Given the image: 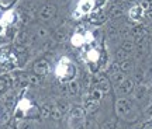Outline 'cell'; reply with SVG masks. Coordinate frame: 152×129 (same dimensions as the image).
Listing matches in <instances>:
<instances>
[{"label": "cell", "instance_id": "obj_27", "mask_svg": "<svg viewBox=\"0 0 152 129\" xmlns=\"http://www.w3.org/2000/svg\"><path fill=\"white\" fill-rule=\"evenodd\" d=\"M37 35H38L39 38H45L47 35H48V30H45V28H38Z\"/></svg>", "mask_w": 152, "mask_h": 129}, {"label": "cell", "instance_id": "obj_22", "mask_svg": "<svg viewBox=\"0 0 152 129\" xmlns=\"http://www.w3.org/2000/svg\"><path fill=\"white\" fill-rule=\"evenodd\" d=\"M89 96L92 97L93 100H97V101H100V98H102V96H103V94H102V91L99 90L97 87H94L92 91H90V94H89Z\"/></svg>", "mask_w": 152, "mask_h": 129}, {"label": "cell", "instance_id": "obj_28", "mask_svg": "<svg viewBox=\"0 0 152 129\" xmlns=\"http://www.w3.org/2000/svg\"><path fill=\"white\" fill-rule=\"evenodd\" d=\"M106 80V76L102 75V73H99V75L94 76V83L97 84V83H100V81H104Z\"/></svg>", "mask_w": 152, "mask_h": 129}, {"label": "cell", "instance_id": "obj_32", "mask_svg": "<svg viewBox=\"0 0 152 129\" xmlns=\"http://www.w3.org/2000/svg\"><path fill=\"white\" fill-rule=\"evenodd\" d=\"M76 129H86V128H85V124H79L76 126Z\"/></svg>", "mask_w": 152, "mask_h": 129}, {"label": "cell", "instance_id": "obj_30", "mask_svg": "<svg viewBox=\"0 0 152 129\" xmlns=\"http://www.w3.org/2000/svg\"><path fill=\"white\" fill-rule=\"evenodd\" d=\"M142 77H144V72H142V70H138V72H137V75H135V80L141 81Z\"/></svg>", "mask_w": 152, "mask_h": 129}, {"label": "cell", "instance_id": "obj_24", "mask_svg": "<svg viewBox=\"0 0 152 129\" xmlns=\"http://www.w3.org/2000/svg\"><path fill=\"white\" fill-rule=\"evenodd\" d=\"M103 129H117V124H115V121H114V119L107 121V122L103 125Z\"/></svg>", "mask_w": 152, "mask_h": 129}, {"label": "cell", "instance_id": "obj_6", "mask_svg": "<svg viewBox=\"0 0 152 129\" xmlns=\"http://www.w3.org/2000/svg\"><path fill=\"white\" fill-rule=\"evenodd\" d=\"M99 108V101L97 100H93L90 96H87L85 98V111L86 112H93Z\"/></svg>", "mask_w": 152, "mask_h": 129}, {"label": "cell", "instance_id": "obj_15", "mask_svg": "<svg viewBox=\"0 0 152 129\" xmlns=\"http://www.w3.org/2000/svg\"><path fill=\"white\" fill-rule=\"evenodd\" d=\"M109 16L111 17V18H117V17H121V16H123V9H121V7H118L117 4H114L113 7L110 9Z\"/></svg>", "mask_w": 152, "mask_h": 129}, {"label": "cell", "instance_id": "obj_20", "mask_svg": "<svg viewBox=\"0 0 152 129\" xmlns=\"http://www.w3.org/2000/svg\"><path fill=\"white\" fill-rule=\"evenodd\" d=\"M134 46H135L134 41H130V39H125L124 42H123V45H121V48L124 49V51H127L128 54H130L131 51H134Z\"/></svg>", "mask_w": 152, "mask_h": 129}, {"label": "cell", "instance_id": "obj_4", "mask_svg": "<svg viewBox=\"0 0 152 129\" xmlns=\"http://www.w3.org/2000/svg\"><path fill=\"white\" fill-rule=\"evenodd\" d=\"M33 69H34V73H35V75L44 76V75H47V73L49 72V63L45 59H39V60H37V62L34 63Z\"/></svg>", "mask_w": 152, "mask_h": 129}, {"label": "cell", "instance_id": "obj_12", "mask_svg": "<svg viewBox=\"0 0 152 129\" xmlns=\"http://www.w3.org/2000/svg\"><path fill=\"white\" fill-rule=\"evenodd\" d=\"M79 83L76 80H72L69 84H68V94L69 96H77L79 94Z\"/></svg>", "mask_w": 152, "mask_h": 129}, {"label": "cell", "instance_id": "obj_31", "mask_svg": "<svg viewBox=\"0 0 152 129\" xmlns=\"http://www.w3.org/2000/svg\"><path fill=\"white\" fill-rule=\"evenodd\" d=\"M6 87H7V84H6V81L3 80V79H0V91H3V90H6Z\"/></svg>", "mask_w": 152, "mask_h": 129}, {"label": "cell", "instance_id": "obj_34", "mask_svg": "<svg viewBox=\"0 0 152 129\" xmlns=\"http://www.w3.org/2000/svg\"><path fill=\"white\" fill-rule=\"evenodd\" d=\"M144 129H152V124H148L144 126Z\"/></svg>", "mask_w": 152, "mask_h": 129}, {"label": "cell", "instance_id": "obj_8", "mask_svg": "<svg viewBox=\"0 0 152 129\" xmlns=\"http://www.w3.org/2000/svg\"><path fill=\"white\" fill-rule=\"evenodd\" d=\"M118 69L121 73H130V72H132V69H134V63H132L131 60L125 59V60H123V62H120Z\"/></svg>", "mask_w": 152, "mask_h": 129}, {"label": "cell", "instance_id": "obj_33", "mask_svg": "<svg viewBox=\"0 0 152 129\" xmlns=\"http://www.w3.org/2000/svg\"><path fill=\"white\" fill-rule=\"evenodd\" d=\"M147 16L149 17V18H152V9H149V10H148V13H147Z\"/></svg>", "mask_w": 152, "mask_h": 129}, {"label": "cell", "instance_id": "obj_9", "mask_svg": "<svg viewBox=\"0 0 152 129\" xmlns=\"http://www.w3.org/2000/svg\"><path fill=\"white\" fill-rule=\"evenodd\" d=\"M90 20H92L94 24H103L106 20H107V16L102 13V11H96V13H93L92 16H90Z\"/></svg>", "mask_w": 152, "mask_h": 129}, {"label": "cell", "instance_id": "obj_17", "mask_svg": "<svg viewBox=\"0 0 152 129\" xmlns=\"http://www.w3.org/2000/svg\"><path fill=\"white\" fill-rule=\"evenodd\" d=\"M102 91V94H106V93H109L110 91V83L107 80H104V81H100V83H97V86H96Z\"/></svg>", "mask_w": 152, "mask_h": 129}, {"label": "cell", "instance_id": "obj_35", "mask_svg": "<svg viewBox=\"0 0 152 129\" xmlns=\"http://www.w3.org/2000/svg\"><path fill=\"white\" fill-rule=\"evenodd\" d=\"M0 30H1V27H0Z\"/></svg>", "mask_w": 152, "mask_h": 129}, {"label": "cell", "instance_id": "obj_7", "mask_svg": "<svg viewBox=\"0 0 152 129\" xmlns=\"http://www.w3.org/2000/svg\"><path fill=\"white\" fill-rule=\"evenodd\" d=\"M30 42V34L27 31H20L16 35V45H23L26 46Z\"/></svg>", "mask_w": 152, "mask_h": 129}, {"label": "cell", "instance_id": "obj_10", "mask_svg": "<svg viewBox=\"0 0 152 129\" xmlns=\"http://www.w3.org/2000/svg\"><path fill=\"white\" fill-rule=\"evenodd\" d=\"M54 38H55L56 42H64L66 38H68V31H66L65 28H58L56 32H55Z\"/></svg>", "mask_w": 152, "mask_h": 129}, {"label": "cell", "instance_id": "obj_1", "mask_svg": "<svg viewBox=\"0 0 152 129\" xmlns=\"http://www.w3.org/2000/svg\"><path fill=\"white\" fill-rule=\"evenodd\" d=\"M55 14H56V7L52 4H44L42 7L39 9V11H38L39 18L44 20V21H48L51 18H54Z\"/></svg>", "mask_w": 152, "mask_h": 129}, {"label": "cell", "instance_id": "obj_26", "mask_svg": "<svg viewBox=\"0 0 152 129\" xmlns=\"http://www.w3.org/2000/svg\"><path fill=\"white\" fill-rule=\"evenodd\" d=\"M85 128L86 129H96V124H94V121H92V119L85 121Z\"/></svg>", "mask_w": 152, "mask_h": 129}, {"label": "cell", "instance_id": "obj_5", "mask_svg": "<svg viewBox=\"0 0 152 129\" xmlns=\"http://www.w3.org/2000/svg\"><path fill=\"white\" fill-rule=\"evenodd\" d=\"M85 117H86L85 108H82V107L72 108V111H71V119L72 121H75V122H82V121L85 119Z\"/></svg>", "mask_w": 152, "mask_h": 129}, {"label": "cell", "instance_id": "obj_25", "mask_svg": "<svg viewBox=\"0 0 152 129\" xmlns=\"http://www.w3.org/2000/svg\"><path fill=\"white\" fill-rule=\"evenodd\" d=\"M20 129H35V125L33 122H30V121H26V122H23L20 125Z\"/></svg>", "mask_w": 152, "mask_h": 129}, {"label": "cell", "instance_id": "obj_2", "mask_svg": "<svg viewBox=\"0 0 152 129\" xmlns=\"http://www.w3.org/2000/svg\"><path fill=\"white\" fill-rule=\"evenodd\" d=\"M131 108H132V101H131L130 98H118L117 100V104H115V109H117V112L120 115H125V114H128L131 111Z\"/></svg>", "mask_w": 152, "mask_h": 129}, {"label": "cell", "instance_id": "obj_29", "mask_svg": "<svg viewBox=\"0 0 152 129\" xmlns=\"http://www.w3.org/2000/svg\"><path fill=\"white\" fill-rule=\"evenodd\" d=\"M140 7H141V9H149V7H151V0H144Z\"/></svg>", "mask_w": 152, "mask_h": 129}, {"label": "cell", "instance_id": "obj_14", "mask_svg": "<svg viewBox=\"0 0 152 129\" xmlns=\"http://www.w3.org/2000/svg\"><path fill=\"white\" fill-rule=\"evenodd\" d=\"M51 109H52V105L51 104H44L39 108V114L42 118H49L51 117Z\"/></svg>", "mask_w": 152, "mask_h": 129}, {"label": "cell", "instance_id": "obj_21", "mask_svg": "<svg viewBox=\"0 0 152 129\" xmlns=\"http://www.w3.org/2000/svg\"><path fill=\"white\" fill-rule=\"evenodd\" d=\"M27 80L31 84H39L42 79H41V76H38V75H31V76H27Z\"/></svg>", "mask_w": 152, "mask_h": 129}, {"label": "cell", "instance_id": "obj_3", "mask_svg": "<svg viewBox=\"0 0 152 129\" xmlns=\"http://www.w3.org/2000/svg\"><path fill=\"white\" fill-rule=\"evenodd\" d=\"M134 91V80L132 79H124V81L117 86V94L120 96H128L130 93Z\"/></svg>", "mask_w": 152, "mask_h": 129}, {"label": "cell", "instance_id": "obj_11", "mask_svg": "<svg viewBox=\"0 0 152 129\" xmlns=\"http://www.w3.org/2000/svg\"><path fill=\"white\" fill-rule=\"evenodd\" d=\"M55 107L59 109V112L64 115V114L66 112H69V109H71V105H69V102L65 101V100H59V101L56 102V105Z\"/></svg>", "mask_w": 152, "mask_h": 129}, {"label": "cell", "instance_id": "obj_13", "mask_svg": "<svg viewBox=\"0 0 152 129\" xmlns=\"http://www.w3.org/2000/svg\"><path fill=\"white\" fill-rule=\"evenodd\" d=\"M124 79H125V76H124V73H113L111 75V77H110V80H111V83H113L114 86L117 87V86H120L123 81H124Z\"/></svg>", "mask_w": 152, "mask_h": 129}, {"label": "cell", "instance_id": "obj_23", "mask_svg": "<svg viewBox=\"0 0 152 129\" xmlns=\"http://www.w3.org/2000/svg\"><path fill=\"white\" fill-rule=\"evenodd\" d=\"M61 117H62V114L59 112V109L55 107V105H52V109H51V117H49V118H52V119H59Z\"/></svg>", "mask_w": 152, "mask_h": 129}, {"label": "cell", "instance_id": "obj_18", "mask_svg": "<svg viewBox=\"0 0 152 129\" xmlns=\"http://www.w3.org/2000/svg\"><path fill=\"white\" fill-rule=\"evenodd\" d=\"M131 34L135 35V37H145V28L142 25H137V27H134L131 30Z\"/></svg>", "mask_w": 152, "mask_h": 129}, {"label": "cell", "instance_id": "obj_16", "mask_svg": "<svg viewBox=\"0 0 152 129\" xmlns=\"http://www.w3.org/2000/svg\"><path fill=\"white\" fill-rule=\"evenodd\" d=\"M128 52L127 51H124L123 48H118L117 51H115V59L117 60H120V62H123V60H125V59H128Z\"/></svg>", "mask_w": 152, "mask_h": 129}, {"label": "cell", "instance_id": "obj_19", "mask_svg": "<svg viewBox=\"0 0 152 129\" xmlns=\"http://www.w3.org/2000/svg\"><path fill=\"white\" fill-rule=\"evenodd\" d=\"M145 94H147V88L144 86H140L135 91H134V96H135L137 100H142V98L145 97Z\"/></svg>", "mask_w": 152, "mask_h": 129}]
</instances>
